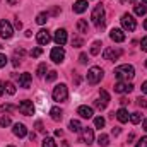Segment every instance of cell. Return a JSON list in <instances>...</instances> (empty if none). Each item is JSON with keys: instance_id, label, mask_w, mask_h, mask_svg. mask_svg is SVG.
Segmentation results:
<instances>
[{"instance_id": "28", "label": "cell", "mask_w": 147, "mask_h": 147, "mask_svg": "<svg viewBox=\"0 0 147 147\" xmlns=\"http://www.w3.org/2000/svg\"><path fill=\"white\" fill-rule=\"evenodd\" d=\"M46 21H48V14H45V12H43V14H38V17H36L38 24H45Z\"/></svg>"}, {"instance_id": "16", "label": "cell", "mask_w": 147, "mask_h": 147, "mask_svg": "<svg viewBox=\"0 0 147 147\" xmlns=\"http://www.w3.org/2000/svg\"><path fill=\"white\" fill-rule=\"evenodd\" d=\"M74 12L75 14H82L86 9H87V0H77L75 3H74Z\"/></svg>"}, {"instance_id": "27", "label": "cell", "mask_w": 147, "mask_h": 147, "mask_svg": "<svg viewBox=\"0 0 147 147\" xmlns=\"http://www.w3.org/2000/svg\"><path fill=\"white\" fill-rule=\"evenodd\" d=\"M41 147H57V144H55V140H53L51 137H46V139L43 140Z\"/></svg>"}, {"instance_id": "15", "label": "cell", "mask_w": 147, "mask_h": 147, "mask_svg": "<svg viewBox=\"0 0 147 147\" xmlns=\"http://www.w3.org/2000/svg\"><path fill=\"white\" fill-rule=\"evenodd\" d=\"M14 135H17V137H26V135H28V128H26V125H22V123H16V125H14Z\"/></svg>"}, {"instance_id": "50", "label": "cell", "mask_w": 147, "mask_h": 147, "mask_svg": "<svg viewBox=\"0 0 147 147\" xmlns=\"http://www.w3.org/2000/svg\"><path fill=\"white\" fill-rule=\"evenodd\" d=\"M55 135H57V137H62V135H63V132L58 128V130H55Z\"/></svg>"}, {"instance_id": "40", "label": "cell", "mask_w": 147, "mask_h": 147, "mask_svg": "<svg viewBox=\"0 0 147 147\" xmlns=\"http://www.w3.org/2000/svg\"><path fill=\"white\" fill-rule=\"evenodd\" d=\"M140 48H142V51H147V36L142 38V41H140Z\"/></svg>"}, {"instance_id": "31", "label": "cell", "mask_w": 147, "mask_h": 147, "mask_svg": "<svg viewBox=\"0 0 147 147\" xmlns=\"http://www.w3.org/2000/svg\"><path fill=\"white\" fill-rule=\"evenodd\" d=\"M10 125V118L9 116H0V127H9Z\"/></svg>"}, {"instance_id": "21", "label": "cell", "mask_w": 147, "mask_h": 147, "mask_svg": "<svg viewBox=\"0 0 147 147\" xmlns=\"http://www.w3.org/2000/svg\"><path fill=\"white\" fill-rule=\"evenodd\" d=\"M50 115H51V120H55V121H60L62 120V110L57 108V106L50 110Z\"/></svg>"}, {"instance_id": "29", "label": "cell", "mask_w": 147, "mask_h": 147, "mask_svg": "<svg viewBox=\"0 0 147 147\" xmlns=\"http://www.w3.org/2000/svg\"><path fill=\"white\" fill-rule=\"evenodd\" d=\"M5 91L12 96V94H16V87H14V84L12 82H5Z\"/></svg>"}, {"instance_id": "46", "label": "cell", "mask_w": 147, "mask_h": 147, "mask_svg": "<svg viewBox=\"0 0 147 147\" xmlns=\"http://www.w3.org/2000/svg\"><path fill=\"white\" fill-rule=\"evenodd\" d=\"M120 132H121V130H120V127H115V128H113V132H111V134H113V135H115V137H116V135H120Z\"/></svg>"}, {"instance_id": "55", "label": "cell", "mask_w": 147, "mask_h": 147, "mask_svg": "<svg viewBox=\"0 0 147 147\" xmlns=\"http://www.w3.org/2000/svg\"><path fill=\"white\" fill-rule=\"evenodd\" d=\"M144 29H147V21L144 22Z\"/></svg>"}, {"instance_id": "35", "label": "cell", "mask_w": 147, "mask_h": 147, "mask_svg": "<svg viewBox=\"0 0 147 147\" xmlns=\"http://www.w3.org/2000/svg\"><path fill=\"white\" fill-rule=\"evenodd\" d=\"M130 120H132V123H139L140 121V113H132Z\"/></svg>"}, {"instance_id": "12", "label": "cell", "mask_w": 147, "mask_h": 147, "mask_svg": "<svg viewBox=\"0 0 147 147\" xmlns=\"http://www.w3.org/2000/svg\"><path fill=\"white\" fill-rule=\"evenodd\" d=\"M53 39H55V43H57L58 46H63V45L67 43V31H65V29H57Z\"/></svg>"}, {"instance_id": "32", "label": "cell", "mask_w": 147, "mask_h": 147, "mask_svg": "<svg viewBox=\"0 0 147 147\" xmlns=\"http://www.w3.org/2000/svg\"><path fill=\"white\" fill-rule=\"evenodd\" d=\"M45 72H46V63H41V65L38 67V70H36L38 77H43V75H45Z\"/></svg>"}, {"instance_id": "41", "label": "cell", "mask_w": 147, "mask_h": 147, "mask_svg": "<svg viewBox=\"0 0 147 147\" xmlns=\"http://www.w3.org/2000/svg\"><path fill=\"white\" fill-rule=\"evenodd\" d=\"M55 79H57V72H55V70H51V72L48 74L46 80H50V82H51V80H55Z\"/></svg>"}, {"instance_id": "57", "label": "cell", "mask_w": 147, "mask_h": 147, "mask_svg": "<svg viewBox=\"0 0 147 147\" xmlns=\"http://www.w3.org/2000/svg\"><path fill=\"white\" fill-rule=\"evenodd\" d=\"M142 2H144V3H147V0H142Z\"/></svg>"}, {"instance_id": "39", "label": "cell", "mask_w": 147, "mask_h": 147, "mask_svg": "<svg viewBox=\"0 0 147 147\" xmlns=\"http://www.w3.org/2000/svg\"><path fill=\"white\" fill-rule=\"evenodd\" d=\"M5 65H7V57L0 53V69H2V67H5Z\"/></svg>"}, {"instance_id": "45", "label": "cell", "mask_w": 147, "mask_h": 147, "mask_svg": "<svg viewBox=\"0 0 147 147\" xmlns=\"http://www.w3.org/2000/svg\"><path fill=\"white\" fill-rule=\"evenodd\" d=\"M14 53H16V57H24V50H22V48H17Z\"/></svg>"}, {"instance_id": "58", "label": "cell", "mask_w": 147, "mask_h": 147, "mask_svg": "<svg viewBox=\"0 0 147 147\" xmlns=\"http://www.w3.org/2000/svg\"><path fill=\"white\" fill-rule=\"evenodd\" d=\"M146 69H147V60H146Z\"/></svg>"}, {"instance_id": "49", "label": "cell", "mask_w": 147, "mask_h": 147, "mask_svg": "<svg viewBox=\"0 0 147 147\" xmlns=\"http://www.w3.org/2000/svg\"><path fill=\"white\" fill-rule=\"evenodd\" d=\"M16 28H17V29H21V28H22V22H21V21H19V19H17V21H16Z\"/></svg>"}, {"instance_id": "42", "label": "cell", "mask_w": 147, "mask_h": 147, "mask_svg": "<svg viewBox=\"0 0 147 147\" xmlns=\"http://www.w3.org/2000/svg\"><path fill=\"white\" fill-rule=\"evenodd\" d=\"M94 106H96L98 110H105V108H106V105H103L101 101H94Z\"/></svg>"}, {"instance_id": "47", "label": "cell", "mask_w": 147, "mask_h": 147, "mask_svg": "<svg viewBox=\"0 0 147 147\" xmlns=\"http://www.w3.org/2000/svg\"><path fill=\"white\" fill-rule=\"evenodd\" d=\"M5 92V82H0V96H3Z\"/></svg>"}, {"instance_id": "54", "label": "cell", "mask_w": 147, "mask_h": 147, "mask_svg": "<svg viewBox=\"0 0 147 147\" xmlns=\"http://www.w3.org/2000/svg\"><path fill=\"white\" fill-rule=\"evenodd\" d=\"M62 146H63V147H69V142H67V140H63V142H62Z\"/></svg>"}, {"instance_id": "24", "label": "cell", "mask_w": 147, "mask_h": 147, "mask_svg": "<svg viewBox=\"0 0 147 147\" xmlns=\"http://www.w3.org/2000/svg\"><path fill=\"white\" fill-rule=\"evenodd\" d=\"M101 46H103V43H101V41H94V43H92V46H91V55H99Z\"/></svg>"}, {"instance_id": "53", "label": "cell", "mask_w": 147, "mask_h": 147, "mask_svg": "<svg viewBox=\"0 0 147 147\" xmlns=\"http://www.w3.org/2000/svg\"><path fill=\"white\" fill-rule=\"evenodd\" d=\"M144 130H146V132H147V118H146V120H144Z\"/></svg>"}, {"instance_id": "22", "label": "cell", "mask_w": 147, "mask_h": 147, "mask_svg": "<svg viewBox=\"0 0 147 147\" xmlns=\"http://www.w3.org/2000/svg\"><path fill=\"white\" fill-rule=\"evenodd\" d=\"M98 144L101 147H108L110 146V137H108L106 134H101V135L98 137Z\"/></svg>"}, {"instance_id": "1", "label": "cell", "mask_w": 147, "mask_h": 147, "mask_svg": "<svg viewBox=\"0 0 147 147\" xmlns=\"http://www.w3.org/2000/svg\"><path fill=\"white\" fill-rule=\"evenodd\" d=\"M105 17H106V14H105V7H103V5H96L94 10H92V14H91V19H92L96 29H99V31L105 29V24H106Z\"/></svg>"}, {"instance_id": "23", "label": "cell", "mask_w": 147, "mask_h": 147, "mask_svg": "<svg viewBox=\"0 0 147 147\" xmlns=\"http://www.w3.org/2000/svg\"><path fill=\"white\" fill-rule=\"evenodd\" d=\"M69 127H70V130H72V132H80V130L84 128V127L80 125V121H79V120H70Z\"/></svg>"}, {"instance_id": "59", "label": "cell", "mask_w": 147, "mask_h": 147, "mask_svg": "<svg viewBox=\"0 0 147 147\" xmlns=\"http://www.w3.org/2000/svg\"><path fill=\"white\" fill-rule=\"evenodd\" d=\"M7 147H14V146H7Z\"/></svg>"}, {"instance_id": "36", "label": "cell", "mask_w": 147, "mask_h": 147, "mask_svg": "<svg viewBox=\"0 0 147 147\" xmlns=\"http://www.w3.org/2000/svg\"><path fill=\"white\" fill-rule=\"evenodd\" d=\"M135 147H147V137L139 139V142H137V146H135Z\"/></svg>"}, {"instance_id": "30", "label": "cell", "mask_w": 147, "mask_h": 147, "mask_svg": "<svg viewBox=\"0 0 147 147\" xmlns=\"http://www.w3.org/2000/svg\"><path fill=\"white\" fill-rule=\"evenodd\" d=\"M94 125H96V128H103V127H105V118H103V116L94 118Z\"/></svg>"}, {"instance_id": "3", "label": "cell", "mask_w": 147, "mask_h": 147, "mask_svg": "<svg viewBox=\"0 0 147 147\" xmlns=\"http://www.w3.org/2000/svg\"><path fill=\"white\" fill-rule=\"evenodd\" d=\"M67 98H69V89H67V86H65V84H58V86L53 89V99L58 101V103H63V101H67Z\"/></svg>"}, {"instance_id": "11", "label": "cell", "mask_w": 147, "mask_h": 147, "mask_svg": "<svg viewBox=\"0 0 147 147\" xmlns=\"http://www.w3.org/2000/svg\"><path fill=\"white\" fill-rule=\"evenodd\" d=\"M36 41L39 45H48L51 41V36H50V33L46 29H41V31H38V34H36Z\"/></svg>"}, {"instance_id": "17", "label": "cell", "mask_w": 147, "mask_h": 147, "mask_svg": "<svg viewBox=\"0 0 147 147\" xmlns=\"http://www.w3.org/2000/svg\"><path fill=\"white\" fill-rule=\"evenodd\" d=\"M19 86L21 87H24V89H28L29 86H31V74H21V77H19Z\"/></svg>"}, {"instance_id": "4", "label": "cell", "mask_w": 147, "mask_h": 147, "mask_svg": "<svg viewBox=\"0 0 147 147\" xmlns=\"http://www.w3.org/2000/svg\"><path fill=\"white\" fill-rule=\"evenodd\" d=\"M101 79H103V69H101V67H92V69H89V72H87V82H89L91 86L101 82Z\"/></svg>"}, {"instance_id": "52", "label": "cell", "mask_w": 147, "mask_h": 147, "mask_svg": "<svg viewBox=\"0 0 147 147\" xmlns=\"http://www.w3.org/2000/svg\"><path fill=\"white\" fill-rule=\"evenodd\" d=\"M7 2H9V5H16L17 3V0H7Z\"/></svg>"}, {"instance_id": "25", "label": "cell", "mask_w": 147, "mask_h": 147, "mask_svg": "<svg viewBox=\"0 0 147 147\" xmlns=\"http://www.w3.org/2000/svg\"><path fill=\"white\" fill-rule=\"evenodd\" d=\"M99 96H101V103L108 106V103H110V94H108L105 89H101V91H99Z\"/></svg>"}, {"instance_id": "48", "label": "cell", "mask_w": 147, "mask_h": 147, "mask_svg": "<svg viewBox=\"0 0 147 147\" xmlns=\"http://www.w3.org/2000/svg\"><path fill=\"white\" fill-rule=\"evenodd\" d=\"M142 92H144V94H147V80L142 84Z\"/></svg>"}, {"instance_id": "19", "label": "cell", "mask_w": 147, "mask_h": 147, "mask_svg": "<svg viewBox=\"0 0 147 147\" xmlns=\"http://www.w3.org/2000/svg\"><path fill=\"white\" fill-rule=\"evenodd\" d=\"M116 118H118V121L127 123V121H128V118H130V115H128V111L125 110V108H120V110L116 111Z\"/></svg>"}, {"instance_id": "10", "label": "cell", "mask_w": 147, "mask_h": 147, "mask_svg": "<svg viewBox=\"0 0 147 147\" xmlns=\"http://www.w3.org/2000/svg\"><path fill=\"white\" fill-rule=\"evenodd\" d=\"M134 91V86L128 84V82H116L115 84V92H120V94H125V92H132Z\"/></svg>"}, {"instance_id": "51", "label": "cell", "mask_w": 147, "mask_h": 147, "mask_svg": "<svg viewBox=\"0 0 147 147\" xmlns=\"http://www.w3.org/2000/svg\"><path fill=\"white\" fill-rule=\"evenodd\" d=\"M120 103H121V105H123V106H125V105H127V103H128V101H127V99H125V98H121V99H120Z\"/></svg>"}, {"instance_id": "13", "label": "cell", "mask_w": 147, "mask_h": 147, "mask_svg": "<svg viewBox=\"0 0 147 147\" xmlns=\"http://www.w3.org/2000/svg\"><path fill=\"white\" fill-rule=\"evenodd\" d=\"M121 55V50H115V48H106L105 50V53H103V57H105V60H116L118 57Z\"/></svg>"}, {"instance_id": "18", "label": "cell", "mask_w": 147, "mask_h": 147, "mask_svg": "<svg viewBox=\"0 0 147 147\" xmlns=\"http://www.w3.org/2000/svg\"><path fill=\"white\" fill-rule=\"evenodd\" d=\"M77 113H79L82 118H87V120L92 118V115H94V113H92V108H89V106H79Z\"/></svg>"}, {"instance_id": "38", "label": "cell", "mask_w": 147, "mask_h": 147, "mask_svg": "<svg viewBox=\"0 0 147 147\" xmlns=\"http://www.w3.org/2000/svg\"><path fill=\"white\" fill-rule=\"evenodd\" d=\"M137 105H139L140 108H147V99H144V98H139V99H137Z\"/></svg>"}, {"instance_id": "6", "label": "cell", "mask_w": 147, "mask_h": 147, "mask_svg": "<svg viewBox=\"0 0 147 147\" xmlns=\"http://www.w3.org/2000/svg\"><path fill=\"white\" fill-rule=\"evenodd\" d=\"M17 110L21 111L22 115H26V116H31V115H34V105H33V101H21L19 103V106H17Z\"/></svg>"}, {"instance_id": "8", "label": "cell", "mask_w": 147, "mask_h": 147, "mask_svg": "<svg viewBox=\"0 0 147 147\" xmlns=\"http://www.w3.org/2000/svg\"><path fill=\"white\" fill-rule=\"evenodd\" d=\"M14 34V29H12V26H10V22L9 21H0V36L5 38V39H9V38H12Z\"/></svg>"}, {"instance_id": "7", "label": "cell", "mask_w": 147, "mask_h": 147, "mask_svg": "<svg viewBox=\"0 0 147 147\" xmlns=\"http://www.w3.org/2000/svg\"><path fill=\"white\" fill-rule=\"evenodd\" d=\"M50 58H51L55 63H62L63 58H65V50H63L62 46H55V48L51 50V53H50Z\"/></svg>"}, {"instance_id": "43", "label": "cell", "mask_w": 147, "mask_h": 147, "mask_svg": "<svg viewBox=\"0 0 147 147\" xmlns=\"http://www.w3.org/2000/svg\"><path fill=\"white\" fill-rule=\"evenodd\" d=\"M34 127H36L38 132H45V128H43V123H41V121H36V123H34Z\"/></svg>"}, {"instance_id": "44", "label": "cell", "mask_w": 147, "mask_h": 147, "mask_svg": "<svg viewBox=\"0 0 147 147\" xmlns=\"http://www.w3.org/2000/svg\"><path fill=\"white\" fill-rule=\"evenodd\" d=\"M79 62H80V63H86V62H87V55H86V53H80Z\"/></svg>"}, {"instance_id": "34", "label": "cell", "mask_w": 147, "mask_h": 147, "mask_svg": "<svg viewBox=\"0 0 147 147\" xmlns=\"http://www.w3.org/2000/svg\"><path fill=\"white\" fill-rule=\"evenodd\" d=\"M14 110H17V108L12 106V105H3V106H2V111H3V113H10V111H14Z\"/></svg>"}, {"instance_id": "37", "label": "cell", "mask_w": 147, "mask_h": 147, "mask_svg": "<svg viewBox=\"0 0 147 147\" xmlns=\"http://www.w3.org/2000/svg\"><path fill=\"white\" fill-rule=\"evenodd\" d=\"M72 46H75V48L82 46V39H80V38H74L72 39Z\"/></svg>"}, {"instance_id": "9", "label": "cell", "mask_w": 147, "mask_h": 147, "mask_svg": "<svg viewBox=\"0 0 147 147\" xmlns=\"http://www.w3.org/2000/svg\"><path fill=\"white\" fill-rule=\"evenodd\" d=\"M79 142L87 144V146L92 144V142H94V132H92V128H82V134H80Z\"/></svg>"}, {"instance_id": "26", "label": "cell", "mask_w": 147, "mask_h": 147, "mask_svg": "<svg viewBox=\"0 0 147 147\" xmlns=\"http://www.w3.org/2000/svg\"><path fill=\"white\" fill-rule=\"evenodd\" d=\"M135 14H137V16H146L147 14V7L146 5H142V3L135 5Z\"/></svg>"}, {"instance_id": "33", "label": "cell", "mask_w": 147, "mask_h": 147, "mask_svg": "<svg viewBox=\"0 0 147 147\" xmlns=\"http://www.w3.org/2000/svg\"><path fill=\"white\" fill-rule=\"evenodd\" d=\"M41 53H43V50H41V48L38 46V48H33V50H31V53H29V55H31L33 58H36V57H39Z\"/></svg>"}, {"instance_id": "5", "label": "cell", "mask_w": 147, "mask_h": 147, "mask_svg": "<svg viewBox=\"0 0 147 147\" xmlns=\"http://www.w3.org/2000/svg\"><path fill=\"white\" fill-rule=\"evenodd\" d=\"M121 26H123V29H127V31H135L137 22H135L134 16H130V14H123V16H121Z\"/></svg>"}, {"instance_id": "2", "label": "cell", "mask_w": 147, "mask_h": 147, "mask_svg": "<svg viewBox=\"0 0 147 147\" xmlns=\"http://www.w3.org/2000/svg\"><path fill=\"white\" fill-rule=\"evenodd\" d=\"M115 77L118 80H130L135 77V70L132 65H120L115 69Z\"/></svg>"}, {"instance_id": "56", "label": "cell", "mask_w": 147, "mask_h": 147, "mask_svg": "<svg viewBox=\"0 0 147 147\" xmlns=\"http://www.w3.org/2000/svg\"><path fill=\"white\" fill-rule=\"evenodd\" d=\"M130 3H135V0H130Z\"/></svg>"}, {"instance_id": "14", "label": "cell", "mask_w": 147, "mask_h": 147, "mask_svg": "<svg viewBox=\"0 0 147 147\" xmlns=\"http://www.w3.org/2000/svg\"><path fill=\"white\" fill-rule=\"evenodd\" d=\"M110 38L113 41H116V43H123L125 41V33L121 31V29H116V28H113L110 31Z\"/></svg>"}, {"instance_id": "20", "label": "cell", "mask_w": 147, "mask_h": 147, "mask_svg": "<svg viewBox=\"0 0 147 147\" xmlns=\"http://www.w3.org/2000/svg\"><path fill=\"white\" fill-rule=\"evenodd\" d=\"M77 29H79V33H82V34L89 33V24H87V21L79 19V21H77Z\"/></svg>"}]
</instances>
